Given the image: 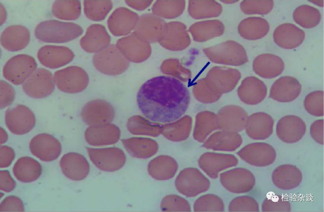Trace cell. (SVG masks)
<instances>
[{"label": "cell", "instance_id": "obj_28", "mask_svg": "<svg viewBox=\"0 0 324 212\" xmlns=\"http://www.w3.org/2000/svg\"><path fill=\"white\" fill-rule=\"evenodd\" d=\"M240 142V139L237 135L220 133L215 138L216 147L220 149H234Z\"/></svg>", "mask_w": 324, "mask_h": 212}, {"label": "cell", "instance_id": "obj_19", "mask_svg": "<svg viewBox=\"0 0 324 212\" xmlns=\"http://www.w3.org/2000/svg\"><path fill=\"white\" fill-rule=\"evenodd\" d=\"M110 107L106 102L96 100L88 102L82 111V117L89 124H102L111 118Z\"/></svg>", "mask_w": 324, "mask_h": 212}, {"label": "cell", "instance_id": "obj_33", "mask_svg": "<svg viewBox=\"0 0 324 212\" xmlns=\"http://www.w3.org/2000/svg\"><path fill=\"white\" fill-rule=\"evenodd\" d=\"M0 177V188L2 191L10 192L15 189L16 185V182L8 170H1Z\"/></svg>", "mask_w": 324, "mask_h": 212}, {"label": "cell", "instance_id": "obj_17", "mask_svg": "<svg viewBox=\"0 0 324 212\" xmlns=\"http://www.w3.org/2000/svg\"><path fill=\"white\" fill-rule=\"evenodd\" d=\"M273 124V120L269 114L264 112L254 114L249 119L248 134L254 139H266L272 134Z\"/></svg>", "mask_w": 324, "mask_h": 212}, {"label": "cell", "instance_id": "obj_15", "mask_svg": "<svg viewBox=\"0 0 324 212\" xmlns=\"http://www.w3.org/2000/svg\"><path fill=\"white\" fill-rule=\"evenodd\" d=\"M59 164L63 174L72 180L84 178L88 171V165L85 158L75 153L64 154L61 157Z\"/></svg>", "mask_w": 324, "mask_h": 212}, {"label": "cell", "instance_id": "obj_3", "mask_svg": "<svg viewBox=\"0 0 324 212\" xmlns=\"http://www.w3.org/2000/svg\"><path fill=\"white\" fill-rule=\"evenodd\" d=\"M36 68V62L32 57L26 54L18 55L6 62L3 69V74L12 84L20 85L24 83Z\"/></svg>", "mask_w": 324, "mask_h": 212}, {"label": "cell", "instance_id": "obj_26", "mask_svg": "<svg viewBox=\"0 0 324 212\" xmlns=\"http://www.w3.org/2000/svg\"><path fill=\"white\" fill-rule=\"evenodd\" d=\"M111 128H90L86 132L85 136L88 142L98 145L108 143L112 140Z\"/></svg>", "mask_w": 324, "mask_h": 212}, {"label": "cell", "instance_id": "obj_2", "mask_svg": "<svg viewBox=\"0 0 324 212\" xmlns=\"http://www.w3.org/2000/svg\"><path fill=\"white\" fill-rule=\"evenodd\" d=\"M81 29L75 24L56 20H49L39 23L34 31L38 40L49 43L69 41L81 33Z\"/></svg>", "mask_w": 324, "mask_h": 212}, {"label": "cell", "instance_id": "obj_22", "mask_svg": "<svg viewBox=\"0 0 324 212\" xmlns=\"http://www.w3.org/2000/svg\"><path fill=\"white\" fill-rule=\"evenodd\" d=\"M52 13L60 19H74L79 14V5L78 2L56 1L53 4Z\"/></svg>", "mask_w": 324, "mask_h": 212}, {"label": "cell", "instance_id": "obj_34", "mask_svg": "<svg viewBox=\"0 0 324 212\" xmlns=\"http://www.w3.org/2000/svg\"><path fill=\"white\" fill-rule=\"evenodd\" d=\"M1 168H7L9 167L14 160L15 153L14 149L7 145L1 146Z\"/></svg>", "mask_w": 324, "mask_h": 212}, {"label": "cell", "instance_id": "obj_6", "mask_svg": "<svg viewBox=\"0 0 324 212\" xmlns=\"http://www.w3.org/2000/svg\"><path fill=\"white\" fill-rule=\"evenodd\" d=\"M54 79L58 88L66 93L80 91L85 87L87 83L86 73L77 67H68L56 71Z\"/></svg>", "mask_w": 324, "mask_h": 212}, {"label": "cell", "instance_id": "obj_5", "mask_svg": "<svg viewBox=\"0 0 324 212\" xmlns=\"http://www.w3.org/2000/svg\"><path fill=\"white\" fill-rule=\"evenodd\" d=\"M55 85L52 73L47 69L39 68L23 83L22 89L30 97L42 98L54 91Z\"/></svg>", "mask_w": 324, "mask_h": 212}, {"label": "cell", "instance_id": "obj_30", "mask_svg": "<svg viewBox=\"0 0 324 212\" xmlns=\"http://www.w3.org/2000/svg\"><path fill=\"white\" fill-rule=\"evenodd\" d=\"M1 108L4 109L11 105L15 98L13 87L4 80H1Z\"/></svg>", "mask_w": 324, "mask_h": 212}, {"label": "cell", "instance_id": "obj_13", "mask_svg": "<svg viewBox=\"0 0 324 212\" xmlns=\"http://www.w3.org/2000/svg\"><path fill=\"white\" fill-rule=\"evenodd\" d=\"M28 29L22 25H11L6 28L1 35V44L6 50L16 51L24 48L30 41Z\"/></svg>", "mask_w": 324, "mask_h": 212}, {"label": "cell", "instance_id": "obj_14", "mask_svg": "<svg viewBox=\"0 0 324 212\" xmlns=\"http://www.w3.org/2000/svg\"><path fill=\"white\" fill-rule=\"evenodd\" d=\"M304 32L294 24L281 25L273 33L274 42L280 47L292 49L298 46L304 39Z\"/></svg>", "mask_w": 324, "mask_h": 212}, {"label": "cell", "instance_id": "obj_32", "mask_svg": "<svg viewBox=\"0 0 324 212\" xmlns=\"http://www.w3.org/2000/svg\"><path fill=\"white\" fill-rule=\"evenodd\" d=\"M310 133L312 139L319 144H323V120L315 121L310 128Z\"/></svg>", "mask_w": 324, "mask_h": 212}, {"label": "cell", "instance_id": "obj_8", "mask_svg": "<svg viewBox=\"0 0 324 212\" xmlns=\"http://www.w3.org/2000/svg\"><path fill=\"white\" fill-rule=\"evenodd\" d=\"M306 131L304 121L295 115H287L281 118L276 124V133L279 138L287 143L300 140Z\"/></svg>", "mask_w": 324, "mask_h": 212}, {"label": "cell", "instance_id": "obj_35", "mask_svg": "<svg viewBox=\"0 0 324 212\" xmlns=\"http://www.w3.org/2000/svg\"><path fill=\"white\" fill-rule=\"evenodd\" d=\"M1 144L5 143L8 138V135L6 131L2 128H1Z\"/></svg>", "mask_w": 324, "mask_h": 212}, {"label": "cell", "instance_id": "obj_10", "mask_svg": "<svg viewBox=\"0 0 324 212\" xmlns=\"http://www.w3.org/2000/svg\"><path fill=\"white\" fill-rule=\"evenodd\" d=\"M37 57L43 66L57 69L69 63L73 58V54L65 46L47 45L39 48Z\"/></svg>", "mask_w": 324, "mask_h": 212}, {"label": "cell", "instance_id": "obj_31", "mask_svg": "<svg viewBox=\"0 0 324 212\" xmlns=\"http://www.w3.org/2000/svg\"><path fill=\"white\" fill-rule=\"evenodd\" d=\"M103 3H86V13L87 16L94 20L101 19L107 12L108 6Z\"/></svg>", "mask_w": 324, "mask_h": 212}, {"label": "cell", "instance_id": "obj_4", "mask_svg": "<svg viewBox=\"0 0 324 212\" xmlns=\"http://www.w3.org/2000/svg\"><path fill=\"white\" fill-rule=\"evenodd\" d=\"M5 124L9 130L16 135H24L34 127L35 117L27 107L18 104L8 108L5 112Z\"/></svg>", "mask_w": 324, "mask_h": 212}, {"label": "cell", "instance_id": "obj_25", "mask_svg": "<svg viewBox=\"0 0 324 212\" xmlns=\"http://www.w3.org/2000/svg\"><path fill=\"white\" fill-rule=\"evenodd\" d=\"M262 211H290L291 204L282 196L272 195L266 198L262 204Z\"/></svg>", "mask_w": 324, "mask_h": 212}, {"label": "cell", "instance_id": "obj_11", "mask_svg": "<svg viewBox=\"0 0 324 212\" xmlns=\"http://www.w3.org/2000/svg\"><path fill=\"white\" fill-rule=\"evenodd\" d=\"M301 85L295 78L284 76L272 84L269 95L273 99L281 102H291L300 95Z\"/></svg>", "mask_w": 324, "mask_h": 212}, {"label": "cell", "instance_id": "obj_24", "mask_svg": "<svg viewBox=\"0 0 324 212\" xmlns=\"http://www.w3.org/2000/svg\"><path fill=\"white\" fill-rule=\"evenodd\" d=\"M323 92L313 91L308 94L304 101L306 111L310 115L320 117L323 115Z\"/></svg>", "mask_w": 324, "mask_h": 212}, {"label": "cell", "instance_id": "obj_36", "mask_svg": "<svg viewBox=\"0 0 324 212\" xmlns=\"http://www.w3.org/2000/svg\"><path fill=\"white\" fill-rule=\"evenodd\" d=\"M7 17V14L6 10L3 6L1 5V25H2L6 20Z\"/></svg>", "mask_w": 324, "mask_h": 212}, {"label": "cell", "instance_id": "obj_29", "mask_svg": "<svg viewBox=\"0 0 324 212\" xmlns=\"http://www.w3.org/2000/svg\"><path fill=\"white\" fill-rule=\"evenodd\" d=\"M24 205L21 199L16 196L6 197L0 205L1 211H24Z\"/></svg>", "mask_w": 324, "mask_h": 212}, {"label": "cell", "instance_id": "obj_7", "mask_svg": "<svg viewBox=\"0 0 324 212\" xmlns=\"http://www.w3.org/2000/svg\"><path fill=\"white\" fill-rule=\"evenodd\" d=\"M31 153L44 162H52L60 155L62 146L55 137L47 133H41L34 136L29 142Z\"/></svg>", "mask_w": 324, "mask_h": 212}, {"label": "cell", "instance_id": "obj_16", "mask_svg": "<svg viewBox=\"0 0 324 212\" xmlns=\"http://www.w3.org/2000/svg\"><path fill=\"white\" fill-rule=\"evenodd\" d=\"M255 72L264 78H273L280 75L284 70V63L279 57L264 54L258 56L253 64Z\"/></svg>", "mask_w": 324, "mask_h": 212}, {"label": "cell", "instance_id": "obj_21", "mask_svg": "<svg viewBox=\"0 0 324 212\" xmlns=\"http://www.w3.org/2000/svg\"><path fill=\"white\" fill-rule=\"evenodd\" d=\"M295 22L303 27H313L320 21V14L316 9L307 5L297 8L293 14Z\"/></svg>", "mask_w": 324, "mask_h": 212}, {"label": "cell", "instance_id": "obj_1", "mask_svg": "<svg viewBox=\"0 0 324 212\" xmlns=\"http://www.w3.org/2000/svg\"><path fill=\"white\" fill-rule=\"evenodd\" d=\"M190 92L178 79L158 76L145 82L140 88L136 103L143 115L155 123L173 122L187 111Z\"/></svg>", "mask_w": 324, "mask_h": 212}, {"label": "cell", "instance_id": "obj_12", "mask_svg": "<svg viewBox=\"0 0 324 212\" xmlns=\"http://www.w3.org/2000/svg\"><path fill=\"white\" fill-rule=\"evenodd\" d=\"M271 179L273 184L278 188L289 190L300 185L302 180V174L296 166L284 164L274 170Z\"/></svg>", "mask_w": 324, "mask_h": 212}, {"label": "cell", "instance_id": "obj_9", "mask_svg": "<svg viewBox=\"0 0 324 212\" xmlns=\"http://www.w3.org/2000/svg\"><path fill=\"white\" fill-rule=\"evenodd\" d=\"M240 154L249 163L262 167L273 164L276 157L274 148L264 142L249 144L241 151Z\"/></svg>", "mask_w": 324, "mask_h": 212}, {"label": "cell", "instance_id": "obj_18", "mask_svg": "<svg viewBox=\"0 0 324 212\" xmlns=\"http://www.w3.org/2000/svg\"><path fill=\"white\" fill-rule=\"evenodd\" d=\"M13 172L18 181L30 183L40 177L42 173V167L36 160L29 156H23L18 158L15 163Z\"/></svg>", "mask_w": 324, "mask_h": 212}, {"label": "cell", "instance_id": "obj_27", "mask_svg": "<svg viewBox=\"0 0 324 212\" xmlns=\"http://www.w3.org/2000/svg\"><path fill=\"white\" fill-rule=\"evenodd\" d=\"M227 115L223 117V120L221 122V126L228 129H242L245 121L246 115L242 112H226Z\"/></svg>", "mask_w": 324, "mask_h": 212}, {"label": "cell", "instance_id": "obj_20", "mask_svg": "<svg viewBox=\"0 0 324 212\" xmlns=\"http://www.w3.org/2000/svg\"><path fill=\"white\" fill-rule=\"evenodd\" d=\"M223 182L230 190L244 191H248L254 186L255 179L250 172L237 170L224 177Z\"/></svg>", "mask_w": 324, "mask_h": 212}, {"label": "cell", "instance_id": "obj_23", "mask_svg": "<svg viewBox=\"0 0 324 212\" xmlns=\"http://www.w3.org/2000/svg\"><path fill=\"white\" fill-rule=\"evenodd\" d=\"M105 31L101 26L97 25L90 27L86 37L82 40V46L89 51L97 50L107 42Z\"/></svg>", "mask_w": 324, "mask_h": 212}]
</instances>
